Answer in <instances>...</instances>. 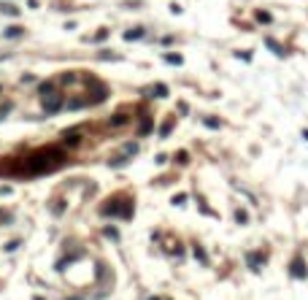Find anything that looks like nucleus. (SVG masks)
Masks as SVG:
<instances>
[{"label":"nucleus","instance_id":"7ed1b4c3","mask_svg":"<svg viewBox=\"0 0 308 300\" xmlns=\"http://www.w3.org/2000/svg\"><path fill=\"white\" fill-rule=\"evenodd\" d=\"M146 95L149 97H168V86L157 84V86H152V89H146Z\"/></svg>","mask_w":308,"mask_h":300},{"label":"nucleus","instance_id":"423d86ee","mask_svg":"<svg viewBox=\"0 0 308 300\" xmlns=\"http://www.w3.org/2000/svg\"><path fill=\"white\" fill-rule=\"evenodd\" d=\"M5 38H19L22 36V27H16V25H11V27H5V33H3Z\"/></svg>","mask_w":308,"mask_h":300},{"label":"nucleus","instance_id":"2eb2a0df","mask_svg":"<svg viewBox=\"0 0 308 300\" xmlns=\"http://www.w3.org/2000/svg\"><path fill=\"white\" fill-rule=\"evenodd\" d=\"M257 19H260V22H270V14H265V11H260V14H257Z\"/></svg>","mask_w":308,"mask_h":300},{"label":"nucleus","instance_id":"6e6552de","mask_svg":"<svg viewBox=\"0 0 308 300\" xmlns=\"http://www.w3.org/2000/svg\"><path fill=\"white\" fill-rule=\"evenodd\" d=\"M124 122H127V117H124V114H116L114 119H108V125H111V128H119V125H124Z\"/></svg>","mask_w":308,"mask_h":300},{"label":"nucleus","instance_id":"ddd939ff","mask_svg":"<svg viewBox=\"0 0 308 300\" xmlns=\"http://www.w3.org/2000/svg\"><path fill=\"white\" fill-rule=\"evenodd\" d=\"M195 257L200 259V262H208V257H205V252H203V249H197V246H195Z\"/></svg>","mask_w":308,"mask_h":300},{"label":"nucleus","instance_id":"4468645a","mask_svg":"<svg viewBox=\"0 0 308 300\" xmlns=\"http://www.w3.org/2000/svg\"><path fill=\"white\" fill-rule=\"evenodd\" d=\"M165 62H176V65H179L181 57H179V54H165Z\"/></svg>","mask_w":308,"mask_h":300},{"label":"nucleus","instance_id":"9b49d317","mask_svg":"<svg viewBox=\"0 0 308 300\" xmlns=\"http://www.w3.org/2000/svg\"><path fill=\"white\" fill-rule=\"evenodd\" d=\"M170 130H173V122H165V125H162V128H159V135H162V138H165V135H168V132H170Z\"/></svg>","mask_w":308,"mask_h":300},{"label":"nucleus","instance_id":"9d476101","mask_svg":"<svg viewBox=\"0 0 308 300\" xmlns=\"http://www.w3.org/2000/svg\"><path fill=\"white\" fill-rule=\"evenodd\" d=\"M265 43H268V46H270V49H273V51H276V54H278V57H281V54H284V49H281V46H278L276 41H270V38H268V41H265Z\"/></svg>","mask_w":308,"mask_h":300},{"label":"nucleus","instance_id":"20e7f679","mask_svg":"<svg viewBox=\"0 0 308 300\" xmlns=\"http://www.w3.org/2000/svg\"><path fill=\"white\" fill-rule=\"evenodd\" d=\"M292 276H295V279H306V268H303L300 259H295V262H292Z\"/></svg>","mask_w":308,"mask_h":300},{"label":"nucleus","instance_id":"a211bd4d","mask_svg":"<svg viewBox=\"0 0 308 300\" xmlns=\"http://www.w3.org/2000/svg\"><path fill=\"white\" fill-rule=\"evenodd\" d=\"M152 300H157V298H152Z\"/></svg>","mask_w":308,"mask_h":300},{"label":"nucleus","instance_id":"1a4fd4ad","mask_svg":"<svg viewBox=\"0 0 308 300\" xmlns=\"http://www.w3.org/2000/svg\"><path fill=\"white\" fill-rule=\"evenodd\" d=\"M246 259H249V265H252V270H257V268H260V262H262L260 255H249Z\"/></svg>","mask_w":308,"mask_h":300},{"label":"nucleus","instance_id":"f257e3e1","mask_svg":"<svg viewBox=\"0 0 308 300\" xmlns=\"http://www.w3.org/2000/svg\"><path fill=\"white\" fill-rule=\"evenodd\" d=\"M43 95V108H46V114H57L62 108V95L60 92H41Z\"/></svg>","mask_w":308,"mask_h":300},{"label":"nucleus","instance_id":"dca6fc26","mask_svg":"<svg viewBox=\"0 0 308 300\" xmlns=\"http://www.w3.org/2000/svg\"><path fill=\"white\" fill-rule=\"evenodd\" d=\"M106 235H108V238H119V233L114 227H106Z\"/></svg>","mask_w":308,"mask_h":300},{"label":"nucleus","instance_id":"f03ea898","mask_svg":"<svg viewBox=\"0 0 308 300\" xmlns=\"http://www.w3.org/2000/svg\"><path fill=\"white\" fill-rule=\"evenodd\" d=\"M81 141V130H65L62 132V146H78Z\"/></svg>","mask_w":308,"mask_h":300},{"label":"nucleus","instance_id":"0eeeda50","mask_svg":"<svg viewBox=\"0 0 308 300\" xmlns=\"http://www.w3.org/2000/svg\"><path fill=\"white\" fill-rule=\"evenodd\" d=\"M0 11H3V14H8V16H16V14H19V8H16L14 3H3V5H0Z\"/></svg>","mask_w":308,"mask_h":300},{"label":"nucleus","instance_id":"39448f33","mask_svg":"<svg viewBox=\"0 0 308 300\" xmlns=\"http://www.w3.org/2000/svg\"><path fill=\"white\" fill-rule=\"evenodd\" d=\"M141 36H144V30H141V27H135V30H127V33H124V41H138Z\"/></svg>","mask_w":308,"mask_h":300},{"label":"nucleus","instance_id":"f3484780","mask_svg":"<svg viewBox=\"0 0 308 300\" xmlns=\"http://www.w3.org/2000/svg\"><path fill=\"white\" fill-rule=\"evenodd\" d=\"M71 300H78V298H71Z\"/></svg>","mask_w":308,"mask_h":300},{"label":"nucleus","instance_id":"f8f14e48","mask_svg":"<svg viewBox=\"0 0 308 300\" xmlns=\"http://www.w3.org/2000/svg\"><path fill=\"white\" fill-rule=\"evenodd\" d=\"M149 130H152V122H149V119H144V125H141V130H138V132H141V135H146Z\"/></svg>","mask_w":308,"mask_h":300}]
</instances>
